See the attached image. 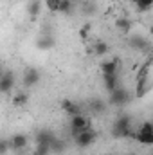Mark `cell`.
Wrapping results in <instances>:
<instances>
[{
  "instance_id": "1",
  "label": "cell",
  "mask_w": 153,
  "mask_h": 155,
  "mask_svg": "<svg viewBox=\"0 0 153 155\" xmlns=\"http://www.w3.org/2000/svg\"><path fill=\"white\" fill-rule=\"evenodd\" d=\"M133 137H135L141 144H146V146L153 144V124L150 121H144V123L139 126V130L133 134Z\"/></svg>"
},
{
  "instance_id": "25",
  "label": "cell",
  "mask_w": 153,
  "mask_h": 155,
  "mask_svg": "<svg viewBox=\"0 0 153 155\" xmlns=\"http://www.w3.org/2000/svg\"><path fill=\"white\" fill-rule=\"evenodd\" d=\"M49 144H38L36 146V152H34V155H49Z\"/></svg>"
},
{
  "instance_id": "3",
  "label": "cell",
  "mask_w": 153,
  "mask_h": 155,
  "mask_svg": "<svg viewBox=\"0 0 153 155\" xmlns=\"http://www.w3.org/2000/svg\"><path fill=\"white\" fill-rule=\"evenodd\" d=\"M96 137H97V134H96L94 130H90V126H88V128L81 130L79 134L74 135V141H76V144L79 148H86V146H90V144L96 141Z\"/></svg>"
},
{
  "instance_id": "4",
  "label": "cell",
  "mask_w": 153,
  "mask_h": 155,
  "mask_svg": "<svg viewBox=\"0 0 153 155\" xmlns=\"http://www.w3.org/2000/svg\"><path fill=\"white\" fill-rule=\"evenodd\" d=\"M70 126H72V134L76 135L81 130H85V128L90 126V121H88V117H85L83 114H76V116H72V119H70Z\"/></svg>"
},
{
  "instance_id": "15",
  "label": "cell",
  "mask_w": 153,
  "mask_h": 155,
  "mask_svg": "<svg viewBox=\"0 0 153 155\" xmlns=\"http://www.w3.org/2000/svg\"><path fill=\"white\" fill-rule=\"evenodd\" d=\"M103 81H105V88L108 92H112V90H115L119 87V78H117V74H105L103 76Z\"/></svg>"
},
{
  "instance_id": "27",
  "label": "cell",
  "mask_w": 153,
  "mask_h": 155,
  "mask_svg": "<svg viewBox=\"0 0 153 155\" xmlns=\"http://www.w3.org/2000/svg\"><path fill=\"white\" fill-rule=\"evenodd\" d=\"M7 152H9V141L0 139V155H5Z\"/></svg>"
},
{
  "instance_id": "19",
  "label": "cell",
  "mask_w": 153,
  "mask_h": 155,
  "mask_svg": "<svg viewBox=\"0 0 153 155\" xmlns=\"http://www.w3.org/2000/svg\"><path fill=\"white\" fill-rule=\"evenodd\" d=\"M27 101H29L27 92H18V94H15V97H13V105H15V107H25Z\"/></svg>"
},
{
  "instance_id": "20",
  "label": "cell",
  "mask_w": 153,
  "mask_h": 155,
  "mask_svg": "<svg viewBox=\"0 0 153 155\" xmlns=\"http://www.w3.org/2000/svg\"><path fill=\"white\" fill-rule=\"evenodd\" d=\"M115 27H117L119 31H122V33H128L130 27H132V24H130L128 18H117V20H115Z\"/></svg>"
},
{
  "instance_id": "26",
  "label": "cell",
  "mask_w": 153,
  "mask_h": 155,
  "mask_svg": "<svg viewBox=\"0 0 153 155\" xmlns=\"http://www.w3.org/2000/svg\"><path fill=\"white\" fill-rule=\"evenodd\" d=\"M90 29H92V25H90V24H85V25L79 29V36H81V40L88 38V33H90Z\"/></svg>"
},
{
  "instance_id": "13",
  "label": "cell",
  "mask_w": 153,
  "mask_h": 155,
  "mask_svg": "<svg viewBox=\"0 0 153 155\" xmlns=\"http://www.w3.org/2000/svg\"><path fill=\"white\" fill-rule=\"evenodd\" d=\"M61 108L67 112V114H70V116H76V114H81V107L74 103V101H70V99H63L61 101Z\"/></svg>"
},
{
  "instance_id": "17",
  "label": "cell",
  "mask_w": 153,
  "mask_h": 155,
  "mask_svg": "<svg viewBox=\"0 0 153 155\" xmlns=\"http://www.w3.org/2000/svg\"><path fill=\"white\" fill-rule=\"evenodd\" d=\"M49 150H50L52 153H63V150H65V143L60 141L58 137H54V139L50 141V144H49Z\"/></svg>"
},
{
  "instance_id": "24",
  "label": "cell",
  "mask_w": 153,
  "mask_h": 155,
  "mask_svg": "<svg viewBox=\"0 0 153 155\" xmlns=\"http://www.w3.org/2000/svg\"><path fill=\"white\" fill-rule=\"evenodd\" d=\"M45 5L49 11L52 13H58V7H60V0H45Z\"/></svg>"
},
{
  "instance_id": "9",
  "label": "cell",
  "mask_w": 153,
  "mask_h": 155,
  "mask_svg": "<svg viewBox=\"0 0 153 155\" xmlns=\"http://www.w3.org/2000/svg\"><path fill=\"white\" fill-rule=\"evenodd\" d=\"M25 146H27V135H24V134H15L9 141V148H13V150H22Z\"/></svg>"
},
{
  "instance_id": "16",
  "label": "cell",
  "mask_w": 153,
  "mask_h": 155,
  "mask_svg": "<svg viewBox=\"0 0 153 155\" xmlns=\"http://www.w3.org/2000/svg\"><path fill=\"white\" fill-rule=\"evenodd\" d=\"M52 139H54V134L50 130H40L36 134V143L38 144H50Z\"/></svg>"
},
{
  "instance_id": "30",
  "label": "cell",
  "mask_w": 153,
  "mask_h": 155,
  "mask_svg": "<svg viewBox=\"0 0 153 155\" xmlns=\"http://www.w3.org/2000/svg\"><path fill=\"white\" fill-rule=\"evenodd\" d=\"M33 155H34V153H33Z\"/></svg>"
},
{
  "instance_id": "10",
  "label": "cell",
  "mask_w": 153,
  "mask_h": 155,
  "mask_svg": "<svg viewBox=\"0 0 153 155\" xmlns=\"http://www.w3.org/2000/svg\"><path fill=\"white\" fill-rule=\"evenodd\" d=\"M117 69H119V58L106 60V61L101 63V72H103V76H105V74H117Z\"/></svg>"
},
{
  "instance_id": "6",
  "label": "cell",
  "mask_w": 153,
  "mask_h": 155,
  "mask_svg": "<svg viewBox=\"0 0 153 155\" xmlns=\"http://www.w3.org/2000/svg\"><path fill=\"white\" fill-rule=\"evenodd\" d=\"M13 87H15V76H13V72H5L4 76H0V94L11 92Z\"/></svg>"
},
{
  "instance_id": "28",
  "label": "cell",
  "mask_w": 153,
  "mask_h": 155,
  "mask_svg": "<svg viewBox=\"0 0 153 155\" xmlns=\"http://www.w3.org/2000/svg\"><path fill=\"white\" fill-rule=\"evenodd\" d=\"M72 4H79V2H83V0H70Z\"/></svg>"
},
{
  "instance_id": "12",
  "label": "cell",
  "mask_w": 153,
  "mask_h": 155,
  "mask_svg": "<svg viewBox=\"0 0 153 155\" xmlns=\"http://www.w3.org/2000/svg\"><path fill=\"white\" fill-rule=\"evenodd\" d=\"M150 78L146 79H137V87H135V92H137V97H144L148 92H150Z\"/></svg>"
},
{
  "instance_id": "2",
  "label": "cell",
  "mask_w": 153,
  "mask_h": 155,
  "mask_svg": "<svg viewBox=\"0 0 153 155\" xmlns=\"http://www.w3.org/2000/svg\"><path fill=\"white\" fill-rule=\"evenodd\" d=\"M130 135H133L132 128H130V117L128 116L119 117L114 124V137L121 139V137H130Z\"/></svg>"
},
{
  "instance_id": "8",
  "label": "cell",
  "mask_w": 153,
  "mask_h": 155,
  "mask_svg": "<svg viewBox=\"0 0 153 155\" xmlns=\"http://www.w3.org/2000/svg\"><path fill=\"white\" fill-rule=\"evenodd\" d=\"M54 45H56V40L52 38L50 35H41L36 40V47H38L40 51H50Z\"/></svg>"
},
{
  "instance_id": "23",
  "label": "cell",
  "mask_w": 153,
  "mask_h": 155,
  "mask_svg": "<svg viewBox=\"0 0 153 155\" xmlns=\"http://www.w3.org/2000/svg\"><path fill=\"white\" fill-rule=\"evenodd\" d=\"M90 110L92 112H103L105 110V105H103V101H90Z\"/></svg>"
},
{
  "instance_id": "14",
  "label": "cell",
  "mask_w": 153,
  "mask_h": 155,
  "mask_svg": "<svg viewBox=\"0 0 153 155\" xmlns=\"http://www.w3.org/2000/svg\"><path fill=\"white\" fill-rule=\"evenodd\" d=\"M40 9H41V2H40V0H31V2H29V5H27V13H29L31 22H34V20L38 18Z\"/></svg>"
},
{
  "instance_id": "5",
  "label": "cell",
  "mask_w": 153,
  "mask_h": 155,
  "mask_svg": "<svg viewBox=\"0 0 153 155\" xmlns=\"http://www.w3.org/2000/svg\"><path fill=\"white\" fill-rule=\"evenodd\" d=\"M128 101V92L124 90V88H115L110 92V99H108V103L110 105H114V107H121V105H124Z\"/></svg>"
},
{
  "instance_id": "22",
  "label": "cell",
  "mask_w": 153,
  "mask_h": 155,
  "mask_svg": "<svg viewBox=\"0 0 153 155\" xmlns=\"http://www.w3.org/2000/svg\"><path fill=\"white\" fill-rule=\"evenodd\" d=\"M135 5H137L139 11H148V9L153 5V0H137Z\"/></svg>"
},
{
  "instance_id": "21",
  "label": "cell",
  "mask_w": 153,
  "mask_h": 155,
  "mask_svg": "<svg viewBox=\"0 0 153 155\" xmlns=\"http://www.w3.org/2000/svg\"><path fill=\"white\" fill-rule=\"evenodd\" d=\"M58 11L69 15V13L72 11V2H70V0H60V7H58Z\"/></svg>"
},
{
  "instance_id": "29",
  "label": "cell",
  "mask_w": 153,
  "mask_h": 155,
  "mask_svg": "<svg viewBox=\"0 0 153 155\" xmlns=\"http://www.w3.org/2000/svg\"><path fill=\"white\" fill-rule=\"evenodd\" d=\"M132 2H133V4H135V2H137V0H132Z\"/></svg>"
},
{
  "instance_id": "7",
  "label": "cell",
  "mask_w": 153,
  "mask_h": 155,
  "mask_svg": "<svg viewBox=\"0 0 153 155\" xmlns=\"http://www.w3.org/2000/svg\"><path fill=\"white\" fill-rule=\"evenodd\" d=\"M38 81H40V71L27 69L24 72V85L25 87H34V85H38Z\"/></svg>"
},
{
  "instance_id": "18",
  "label": "cell",
  "mask_w": 153,
  "mask_h": 155,
  "mask_svg": "<svg viewBox=\"0 0 153 155\" xmlns=\"http://www.w3.org/2000/svg\"><path fill=\"white\" fill-rule=\"evenodd\" d=\"M92 49H94V54H96V56H105V54L108 52V49H110V47H108V43H106V41H96Z\"/></svg>"
},
{
  "instance_id": "11",
  "label": "cell",
  "mask_w": 153,
  "mask_h": 155,
  "mask_svg": "<svg viewBox=\"0 0 153 155\" xmlns=\"http://www.w3.org/2000/svg\"><path fill=\"white\" fill-rule=\"evenodd\" d=\"M130 47L132 49H137V51H148L150 49V41L142 36H133L130 40Z\"/></svg>"
}]
</instances>
